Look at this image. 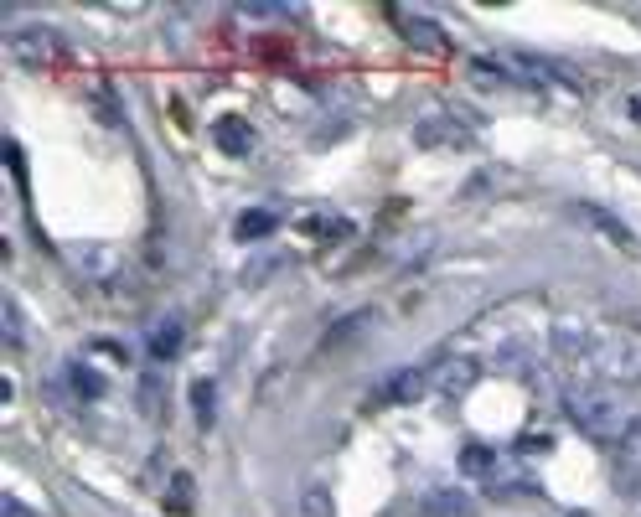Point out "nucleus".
Here are the masks:
<instances>
[{
  "label": "nucleus",
  "instance_id": "f257e3e1",
  "mask_svg": "<svg viewBox=\"0 0 641 517\" xmlns=\"http://www.w3.org/2000/svg\"><path fill=\"white\" fill-rule=\"evenodd\" d=\"M554 357L569 373L564 388H600V383H641V331L600 326V331H554Z\"/></svg>",
  "mask_w": 641,
  "mask_h": 517
},
{
  "label": "nucleus",
  "instance_id": "f03ea898",
  "mask_svg": "<svg viewBox=\"0 0 641 517\" xmlns=\"http://www.w3.org/2000/svg\"><path fill=\"white\" fill-rule=\"evenodd\" d=\"M564 409H569V424L579 435L595 440V445H610V450H616L626 440V430L636 424V414L605 388H564Z\"/></svg>",
  "mask_w": 641,
  "mask_h": 517
},
{
  "label": "nucleus",
  "instance_id": "7ed1b4c3",
  "mask_svg": "<svg viewBox=\"0 0 641 517\" xmlns=\"http://www.w3.org/2000/svg\"><path fill=\"white\" fill-rule=\"evenodd\" d=\"M497 68L507 78V88H579V73L554 63V57H538V52H497Z\"/></svg>",
  "mask_w": 641,
  "mask_h": 517
},
{
  "label": "nucleus",
  "instance_id": "20e7f679",
  "mask_svg": "<svg viewBox=\"0 0 641 517\" xmlns=\"http://www.w3.org/2000/svg\"><path fill=\"white\" fill-rule=\"evenodd\" d=\"M11 57L21 68H52V63H63L68 57V42L52 32V26H42V21H26V26H16L11 32Z\"/></svg>",
  "mask_w": 641,
  "mask_h": 517
},
{
  "label": "nucleus",
  "instance_id": "39448f33",
  "mask_svg": "<svg viewBox=\"0 0 641 517\" xmlns=\"http://www.w3.org/2000/svg\"><path fill=\"white\" fill-rule=\"evenodd\" d=\"M414 140L419 145H466L471 140V125L455 109L435 104V109H424L419 114V125H414Z\"/></svg>",
  "mask_w": 641,
  "mask_h": 517
},
{
  "label": "nucleus",
  "instance_id": "423d86ee",
  "mask_svg": "<svg viewBox=\"0 0 641 517\" xmlns=\"http://www.w3.org/2000/svg\"><path fill=\"white\" fill-rule=\"evenodd\" d=\"M616 486L626 497H641V414L626 430V440L616 445Z\"/></svg>",
  "mask_w": 641,
  "mask_h": 517
},
{
  "label": "nucleus",
  "instance_id": "0eeeda50",
  "mask_svg": "<svg viewBox=\"0 0 641 517\" xmlns=\"http://www.w3.org/2000/svg\"><path fill=\"white\" fill-rule=\"evenodd\" d=\"M574 212H579V218H585V223H590L600 238H610V243H616L621 254H636V233H631V228L616 218V212H605V207H595V202H579Z\"/></svg>",
  "mask_w": 641,
  "mask_h": 517
},
{
  "label": "nucleus",
  "instance_id": "6e6552de",
  "mask_svg": "<svg viewBox=\"0 0 641 517\" xmlns=\"http://www.w3.org/2000/svg\"><path fill=\"white\" fill-rule=\"evenodd\" d=\"M393 26L419 47V52H440L445 47V26L435 16H419V11H393Z\"/></svg>",
  "mask_w": 641,
  "mask_h": 517
},
{
  "label": "nucleus",
  "instance_id": "1a4fd4ad",
  "mask_svg": "<svg viewBox=\"0 0 641 517\" xmlns=\"http://www.w3.org/2000/svg\"><path fill=\"white\" fill-rule=\"evenodd\" d=\"M181 342H187V321H181V316H161L156 326L145 331V352L156 362H171L181 352Z\"/></svg>",
  "mask_w": 641,
  "mask_h": 517
},
{
  "label": "nucleus",
  "instance_id": "9d476101",
  "mask_svg": "<svg viewBox=\"0 0 641 517\" xmlns=\"http://www.w3.org/2000/svg\"><path fill=\"white\" fill-rule=\"evenodd\" d=\"M476 357H445L435 368V393H445V399H461V393L476 383Z\"/></svg>",
  "mask_w": 641,
  "mask_h": 517
},
{
  "label": "nucleus",
  "instance_id": "9b49d317",
  "mask_svg": "<svg viewBox=\"0 0 641 517\" xmlns=\"http://www.w3.org/2000/svg\"><path fill=\"white\" fill-rule=\"evenodd\" d=\"M419 512L424 517H476V497L455 492V486H435V492H424Z\"/></svg>",
  "mask_w": 641,
  "mask_h": 517
},
{
  "label": "nucleus",
  "instance_id": "f8f14e48",
  "mask_svg": "<svg viewBox=\"0 0 641 517\" xmlns=\"http://www.w3.org/2000/svg\"><path fill=\"white\" fill-rule=\"evenodd\" d=\"M424 388H430V378H424L419 368H399V373L383 378L378 399H383V404H414V399H424Z\"/></svg>",
  "mask_w": 641,
  "mask_h": 517
},
{
  "label": "nucleus",
  "instance_id": "ddd939ff",
  "mask_svg": "<svg viewBox=\"0 0 641 517\" xmlns=\"http://www.w3.org/2000/svg\"><path fill=\"white\" fill-rule=\"evenodd\" d=\"M212 140H218V150H228V156H249L254 150V130L243 125L238 114H223L218 125H212Z\"/></svg>",
  "mask_w": 641,
  "mask_h": 517
},
{
  "label": "nucleus",
  "instance_id": "4468645a",
  "mask_svg": "<svg viewBox=\"0 0 641 517\" xmlns=\"http://www.w3.org/2000/svg\"><path fill=\"white\" fill-rule=\"evenodd\" d=\"M461 476H471V481H492V476H497V445L471 440V445L461 450Z\"/></svg>",
  "mask_w": 641,
  "mask_h": 517
},
{
  "label": "nucleus",
  "instance_id": "2eb2a0df",
  "mask_svg": "<svg viewBox=\"0 0 641 517\" xmlns=\"http://www.w3.org/2000/svg\"><path fill=\"white\" fill-rule=\"evenodd\" d=\"M274 228H280V212H274V207H249V212H238V223H233L238 243H254V238H269Z\"/></svg>",
  "mask_w": 641,
  "mask_h": 517
},
{
  "label": "nucleus",
  "instance_id": "dca6fc26",
  "mask_svg": "<svg viewBox=\"0 0 641 517\" xmlns=\"http://www.w3.org/2000/svg\"><path fill=\"white\" fill-rule=\"evenodd\" d=\"M63 378L73 383V393H78V399H99V393H104V373L83 368V362H68V368H63Z\"/></svg>",
  "mask_w": 641,
  "mask_h": 517
},
{
  "label": "nucleus",
  "instance_id": "f3484780",
  "mask_svg": "<svg viewBox=\"0 0 641 517\" xmlns=\"http://www.w3.org/2000/svg\"><path fill=\"white\" fill-rule=\"evenodd\" d=\"M362 326H373V311H357V316H342V321H337V326H331L326 337H321V352H331V347H342L347 337H357Z\"/></svg>",
  "mask_w": 641,
  "mask_h": 517
},
{
  "label": "nucleus",
  "instance_id": "a211bd4d",
  "mask_svg": "<svg viewBox=\"0 0 641 517\" xmlns=\"http://www.w3.org/2000/svg\"><path fill=\"white\" fill-rule=\"evenodd\" d=\"M192 409H197V424H202V430H207L212 419H218V388H212L207 378L192 383Z\"/></svg>",
  "mask_w": 641,
  "mask_h": 517
},
{
  "label": "nucleus",
  "instance_id": "6ab92c4d",
  "mask_svg": "<svg viewBox=\"0 0 641 517\" xmlns=\"http://www.w3.org/2000/svg\"><path fill=\"white\" fill-rule=\"evenodd\" d=\"M166 507H171V512H192V476H176V481H171Z\"/></svg>",
  "mask_w": 641,
  "mask_h": 517
},
{
  "label": "nucleus",
  "instance_id": "aec40b11",
  "mask_svg": "<svg viewBox=\"0 0 641 517\" xmlns=\"http://www.w3.org/2000/svg\"><path fill=\"white\" fill-rule=\"evenodd\" d=\"M6 342H11V347L26 342V331H21V321H16V300H6Z\"/></svg>",
  "mask_w": 641,
  "mask_h": 517
},
{
  "label": "nucleus",
  "instance_id": "412c9836",
  "mask_svg": "<svg viewBox=\"0 0 641 517\" xmlns=\"http://www.w3.org/2000/svg\"><path fill=\"white\" fill-rule=\"evenodd\" d=\"M0 517H37V512L21 507V497H0Z\"/></svg>",
  "mask_w": 641,
  "mask_h": 517
},
{
  "label": "nucleus",
  "instance_id": "4be33fe9",
  "mask_svg": "<svg viewBox=\"0 0 641 517\" xmlns=\"http://www.w3.org/2000/svg\"><path fill=\"white\" fill-rule=\"evenodd\" d=\"M631 119H636V125H641V94L631 99Z\"/></svg>",
  "mask_w": 641,
  "mask_h": 517
},
{
  "label": "nucleus",
  "instance_id": "5701e85b",
  "mask_svg": "<svg viewBox=\"0 0 641 517\" xmlns=\"http://www.w3.org/2000/svg\"><path fill=\"white\" fill-rule=\"evenodd\" d=\"M574 517H585V512H574Z\"/></svg>",
  "mask_w": 641,
  "mask_h": 517
}]
</instances>
